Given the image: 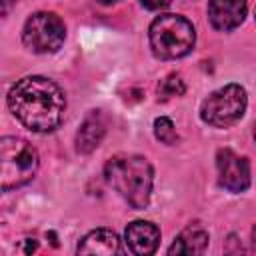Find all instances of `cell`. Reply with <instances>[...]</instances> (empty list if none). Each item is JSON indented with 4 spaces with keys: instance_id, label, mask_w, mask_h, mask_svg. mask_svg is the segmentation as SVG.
Instances as JSON below:
<instances>
[{
    "instance_id": "cell-1",
    "label": "cell",
    "mask_w": 256,
    "mask_h": 256,
    "mask_svg": "<svg viewBox=\"0 0 256 256\" xmlns=\"http://www.w3.org/2000/svg\"><path fill=\"white\" fill-rule=\"evenodd\" d=\"M8 108L32 132H52L60 126L66 110L62 88L44 76H26L8 92Z\"/></svg>"
},
{
    "instance_id": "cell-2",
    "label": "cell",
    "mask_w": 256,
    "mask_h": 256,
    "mask_svg": "<svg viewBox=\"0 0 256 256\" xmlns=\"http://www.w3.org/2000/svg\"><path fill=\"white\" fill-rule=\"evenodd\" d=\"M106 182L134 208L142 210L150 202L154 170L152 164L138 154H116L104 166Z\"/></svg>"
},
{
    "instance_id": "cell-3",
    "label": "cell",
    "mask_w": 256,
    "mask_h": 256,
    "mask_svg": "<svg viewBox=\"0 0 256 256\" xmlns=\"http://www.w3.org/2000/svg\"><path fill=\"white\" fill-rule=\"evenodd\" d=\"M150 48L162 60H176L186 56L196 42V30L192 22L180 14H160L152 20Z\"/></svg>"
},
{
    "instance_id": "cell-4",
    "label": "cell",
    "mask_w": 256,
    "mask_h": 256,
    "mask_svg": "<svg viewBox=\"0 0 256 256\" xmlns=\"http://www.w3.org/2000/svg\"><path fill=\"white\" fill-rule=\"evenodd\" d=\"M38 170L36 148L18 136H0V192L24 186Z\"/></svg>"
},
{
    "instance_id": "cell-5",
    "label": "cell",
    "mask_w": 256,
    "mask_h": 256,
    "mask_svg": "<svg viewBox=\"0 0 256 256\" xmlns=\"http://www.w3.org/2000/svg\"><path fill=\"white\" fill-rule=\"evenodd\" d=\"M246 104V90L240 84H226L202 102L200 118L214 128H228L244 116Z\"/></svg>"
},
{
    "instance_id": "cell-6",
    "label": "cell",
    "mask_w": 256,
    "mask_h": 256,
    "mask_svg": "<svg viewBox=\"0 0 256 256\" xmlns=\"http://www.w3.org/2000/svg\"><path fill=\"white\" fill-rule=\"evenodd\" d=\"M66 38V26L62 18L54 12H36L32 14L22 28V42L30 52L52 54L56 52Z\"/></svg>"
},
{
    "instance_id": "cell-7",
    "label": "cell",
    "mask_w": 256,
    "mask_h": 256,
    "mask_svg": "<svg viewBox=\"0 0 256 256\" xmlns=\"http://www.w3.org/2000/svg\"><path fill=\"white\" fill-rule=\"evenodd\" d=\"M218 182L230 192H244L250 186V162L244 156H238L230 148H220L216 154Z\"/></svg>"
},
{
    "instance_id": "cell-8",
    "label": "cell",
    "mask_w": 256,
    "mask_h": 256,
    "mask_svg": "<svg viewBox=\"0 0 256 256\" xmlns=\"http://www.w3.org/2000/svg\"><path fill=\"white\" fill-rule=\"evenodd\" d=\"M246 12H248L246 0H210L208 2V20L220 32L238 28L244 22Z\"/></svg>"
},
{
    "instance_id": "cell-9",
    "label": "cell",
    "mask_w": 256,
    "mask_h": 256,
    "mask_svg": "<svg viewBox=\"0 0 256 256\" xmlns=\"http://www.w3.org/2000/svg\"><path fill=\"white\" fill-rule=\"evenodd\" d=\"M126 244L128 250L136 256H148L154 254L160 242V230L156 224L146 222V220H136L128 224L126 228Z\"/></svg>"
},
{
    "instance_id": "cell-10",
    "label": "cell",
    "mask_w": 256,
    "mask_h": 256,
    "mask_svg": "<svg viewBox=\"0 0 256 256\" xmlns=\"http://www.w3.org/2000/svg\"><path fill=\"white\" fill-rule=\"evenodd\" d=\"M106 134V120L100 110H92L76 132V150L82 154H90L94 148L100 146Z\"/></svg>"
},
{
    "instance_id": "cell-11",
    "label": "cell",
    "mask_w": 256,
    "mask_h": 256,
    "mask_svg": "<svg viewBox=\"0 0 256 256\" xmlns=\"http://www.w3.org/2000/svg\"><path fill=\"white\" fill-rule=\"evenodd\" d=\"M76 252L78 254H102V256L120 254V240L116 232L108 228H96L80 240Z\"/></svg>"
},
{
    "instance_id": "cell-12",
    "label": "cell",
    "mask_w": 256,
    "mask_h": 256,
    "mask_svg": "<svg viewBox=\"0 0 256 256\" xmlns=\"http://www.w3.org/2000/svg\"><path fill=\"white\" fill-rule=\"evenodd\" d=\"M208 246V232L198 226L192 224L188 228H184L172 242V246L168 248V254H176V256H194V254H204Z\"/></svg>"
},
{
    "instance_id": "cell-13",
    "label": "cell",
    "mask_w": 256,
    "mask_h": 256,
    "mask_svg": "<svg viewBox=\"0 0 256 256\" xmlns=\"http://www.w3.org/2000/svg\"><path fill=\"white\" fill-rule=\"evenodd\" d=\"M184 90H186V86H184L182 78H180L178 74H170V76H166V78L160 82V86H158V96H160L162 100H168V98H172V96L184 94Z\"/></svg>"
},
{
    "instance_id": "cell-14",
    "label": "cell",
    "mask_w": 256,
    "mask_h": 256,
    "mask_svg": "<svg viewBox=\"0 0 256 256\" xmlns=\"http://www.w3.org/2000/svg\"><path fill=\"white\" fill-rule=\"evenodd\" d=\"M154 134H156V138H158L160 142H164V144H174V142L178 140L176 128H174L172 120L166 118V116H160V118L154 120Z\"/></svg>"
},
{
    "instance_id": "cell-15",
    "label": "cell",
    "mask_w": 256,
    "mask_h": 256,
    "mask_svg": "<svg viewBox=\"0 0 256 256\" xmlns=\"http://www.w3.org/2000/svg\"><path fill=\"white\" fill-rule=\"evenodd\" d=\"M172 0H140V4L148 10H164Z\"/></svg>"
},
{
    "instance_id": "cell-16",
    "label": "cell",
    "mask_w": 256,
    "mask_h": 256,
    "mask_svg": "<svg viewBox=\"0 0 256 256\" xmlns=\"http://www.w3.org/2000/svg\"><path fill=\"white\" fill-rule=\"evenodd\" d=\"M14 4H16V0H0V18L6 16L14 8Z\"/></svg>"
},
{
    "instance_id": "cell-17",
    "label": "cell",
    "mask_w": 256,
    "mask_h": 256,
    "mask_svg": "<svg viewBox=\"0 0 256 256\" xmlns=\"http://www.w3.org/2000/svg\"><path fill=\"white\" fill-rule=\"evenodd\" d=\"M100 4H104V6H110V4H116V2H120V0H98Z\"/></svg>"
}]
</instances>
